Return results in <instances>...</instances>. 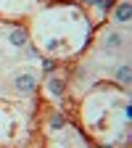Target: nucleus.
I'll return each instance as SVG.
<instances>
[{
	"mask_svg": "<svg viewBox=\"0 0 132 148\" xmlns=\"http://www.w3.org/2000/svg\"><path fill=\"white\" fill-rule=\"evenodd\" d=\"M114 18H116V21H129V18H132V5L129 3H122L119 8H116V13H114Z\"/></svg>",
	"mask_w": 132,
	"mask_h": 148,
	"instance_id": "obj_5",
	"label": "nucleus"
},
{
	"mask_svg": "<svg viewBox=\"0 0 132 148\" xmlns=\"http://www.w3.org/2000/svg\"><path fill=\"white\" fill-rule=\"evenodd\" d=\"M8 40H11L13 48H27V45H29V34H27L24 29H13V32L8 34Z\"/></svg>",
	"mask_w": 132,
	"mask_h": 148,
	"instance_id": "obj_3",
	"label": "nucleus"
},
{
	"mask_svg": "<svg viewBox=\"0 0 132 148\" xmlns=\"http://www.w3.org/2000/svg\"><path fill=\"white\" fill-rule=\"evenodd\" d=\"M42 69H45V71H53V69H55V64H53V61H48V58H45V61H42Z\"/></svg>",
	"mask_w": 132,
	"mask_h": 148,
	"instance_id": "obj_8",
	"label": "nucleus"
},
{
	"mask_svg": "<svg viewBox=\"0 0 132 148\" xmlns=\"http://www.w3.org/2000/svg\"><path fill=\"white\" fill-rule=\"evenodd\" d=\"M13 87H16V92H21V95H32V92L37 90V79L32 77V74H16Z\"/></svg>",
	"mask_w": 132,
	"mask_h": 148,
	"instance_id": "obj_1",
	"label": "nucleus"
},
{
	"mask_svg": "<svg viewBox=\"0 0 132 148\" xmlns=\"http://www.w3.org/2000/svg\"><path fill=\"white\" fill-rule=\"evenodd\" d=\"M114 77L122 82V85H132V66H127V64H122L119 69H116V74Z\"/></svg>",
	"mask_w": 132,
	"mask_h": 148,
	"instance_id": "obj_4",
	"label": "nucleus"
},
{
	"mask_svg": "<svg viewBox=\"0 0 132 148\" xmlns=\"http://www.w3.org/2000/svg\"><path fill=\"white\" fill-rule=\"evenodd\" d=\"M48 90H50V95L61 98V95H64V79H58V77H50V79H48Z\"/></svg>",
	"mask_w": 132,
	"mask_h": 148,
	"instance_id": "obj_6",
	"label": "nucleus"
},
{
	"mask_svg": "<svg viewBox=\"0 0 132 148\" xmlns=\"http://www.w3.org/2000/svg\"><path fill=\"white\" fill-rule=\"evenodd\" d=\"M87 3H101V0H87Z\"/></svg>",
	"mask_w": 132,
	"mask_h": 148,
	"instance_id": "obj_9",
	"label": "nucleus"
},
{
	"mask_svg": "<svg viewBox=\"0 0 132 148\" xmlns=\"http://www.w3.org/2000/svg\"><path fill=\"white\" fill-rule=\"evenodd\" d=\"M103 45H106L108 50H119V48H124V34H122V32H108V34L103 37Z\"/></svg>",
	"mask_w": 132,
	"mask_h": 148,
	"instance_id": "obj_2",
	"label": "nucleus"
},
{
	"mask_svg": "<svg viewBox=\"0 0 132 148\" xmlns=\"http://www.w3.org/2000/svg\"><path fill=\"white\" fill-rule=\"evenodd\" d=\"M103 148H111V145H103Z\"/></svg>",
	"mask_w": 132,
	"mask_h": 148,
	"instance_id": "obj_10",
	"label": "nucleus"
},
{
	"mask_svg": "<svg viewBox=\"0 0 132 148\" xmlns=\"http://www.w3.org/2000/svg\"><path fill=\"white\" fill-rule=\"evenodd\" d=\"M61 127H66V116H61V114H55V116L50 119V130H61Z\"/></svg>",
	"mask_w": 132,
	"mask_h": 148,
	"instance_id": "obj_7",
	"label": "nucleus"
}]
</instances>
